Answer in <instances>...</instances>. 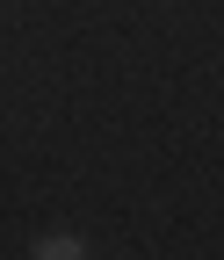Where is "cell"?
I'll list each match as a JSON object with an SVG mask.
<instances>
[{
    "label": "cell",
    "mask_w": 224,
    "mask_h": 260,
    "mask_svg": "<svg viewBox=\"0 0 224 260\" xmlns=\"http://www.w3.org/2000/svg\"><path fill=\"white\" fill-rule=\"evenodd\" d=\"M37 253H44V260H80V253H87V246H80V239H44V246H37Z\"/></svg>",
    "instance_id": "obj_1"
}]
</instances>
